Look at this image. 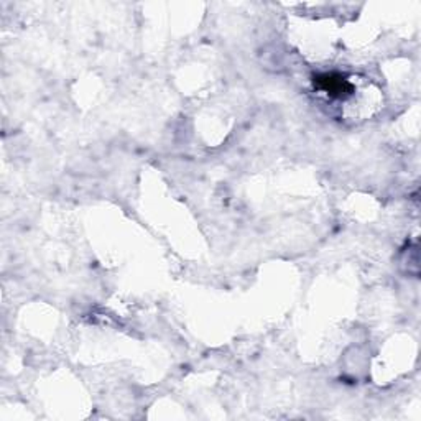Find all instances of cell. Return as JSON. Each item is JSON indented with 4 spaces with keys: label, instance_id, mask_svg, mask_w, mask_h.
Listing matches in <instances>:
<instances>
[{
    "label": "cell",
    "instance_id": "1",
    "mask_svg": "<svg viewBox=\"0 0 421 421\" xmlns=\"http://www.w3.org/2000/svg\"><path fill=\"white\" fill-rule=\"evenodd\" d=\"M315 84L318 86L319 89L326 91L328 94L331 95H337V97H342V95L350 94V91H353V86L347 82L342 76H336V75H323L315 77Z\"/></svg>",
    "mask_w": 421,
    "mask_h": 421
}]
</instances>
